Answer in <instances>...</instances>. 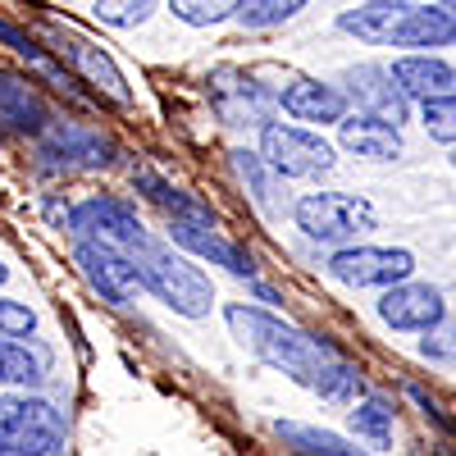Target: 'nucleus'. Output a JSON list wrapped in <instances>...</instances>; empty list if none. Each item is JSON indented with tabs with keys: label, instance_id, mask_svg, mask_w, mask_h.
I'll return each instance as SVG.
<instances>
[{
	"label": "nucleus",
	"instance_id": "1",
	"mask_svg": "<svg viewBox=\"0 0 456 456\" xmlns=\"http://www.w3.org/2000/svg\"><path fill=\"white\" fill-rule=\"evenodd\" d=\"M224 320H228V329L238 333V342L247 352H256L265 365L283 370L292 384L320 393L324 402H356L361 397L365 384H361L356 365L342 361L324 338L297 329V324L260 311V306H228Z\"/></svg>",
	"mask_w": 456,
	"mask_h": 456
},
{
	"label": "nucleus",
	"instance_id": "2",
	"mask_svg": "<svg viewBox=\"0 0 456 456\" xmlns=\"http://www.w3.org/2000/svg\"><path fill=\"white\" fill-rule=\"evenodd\" d=\"M128 256H133V265H137L142 283L156 292L165 306H174L178 315H192V320H197V315H206V311L215 306L210 279H206L187 256H178L169 242L142 233V238L128 247Z\"/></svg>",
	"mask_w": 456,
	"mask_h": 456
},
{
	"label": "nucleus",
	"instance_id": "3",
	"mask_svg": "<svg viewBox=\"0 0 456 456\" xmlns=\"http://www.w3.org/2000/svg\"><path fill=\"white\" fill-rule=\"evenodd\" d=\"M60 443H64V415L46 397H28V393L0 397V452L51 456Z\"/></svg>",
	"mask_w": 456,
	"mask_h": 456
},
{
	"label": "nucleus",
	"instance_id": "4",
	"mask_svg": "<svg viewBox=\"0 0 456 456\" xmlns=\"http://www.w3.org/2000/svg\"><path fill=\"white\" fill-rule=\"evenodd\" d=\"M297 228L315 242H333V247H347L361 233L374 228V206L352 197V192H311L297 201Z\"/></svg>",
	"mask_w": 456,
	"mask_h": 456
},
{
	"label": "nucleus",
	"instance_id": "5",
	"mask_svg": "<svg viewBox=\"0 0 456 456\" xmlns=\"http://www.w3.org/2000/svg\"><path fill=\"white\" fill-rule=\"evenodd\" d=\"M260 160L283 178H320L333 169V146L306 128L292 124H265L260 133Z\"/></svg>",
	"mask_w": 456,
	"mask_h": 456
},
{
	"label": "nucleus",
	"instance_id": "6",
	"mask_svg": "<svg viewBox=\"0 0 456 456\" xmlns=\"http://www.w3.org/2000/svg\"><path fill=\"white\" fill-rule=\"evenodd\" d=\"M329 274L347 288H393L415 274V256L402 247H342L329 260Z\"/></svg>",
	"mask_w": 456,
	"mask_h": 456
},
{
	"label": "nucleus",
	"instance_id": "7",
	"mask_svg": "<svg viewBox=\"0 0 456 456\" xmlns=\"http://www.w3.org/2000/svg\"><path fill=\"white\" fill-rule=\"evenodd\" d=\"M78 270L87 274V283L110 301V306H128V301L146 288L133 256L110 247V242H78Z\"/></svg>",
	"mask_w": 456,
	"mask_h": 456
},
{
	"label": "nucleus",
	"instance_id": "8",
	"mask_svg": "<svg viewBox=\"0 0 456 456\" xmlns=\"http://www.w3.org/2000/svg\"><path fill=\"white\" fill-rule=\"evenodd\" d=\"M69 228H73L83 242H110V247H119V251H128V247L146 233V224L137 219V210L124 206V201H114V197H92V201H83L78 210L69 215Z\"/></svg>",
	"mask_w": 456,
	"mask_h": 456
},
{
	"label": "nucleus",
	"instance_id": "9",
	"mask_svg": "<svg viewBox=\"0 0 456 456\" xmlns=\"http://www.w3.org/2000/svg\"><path fill=\"white\" fill-rule=\"evenodd\" d=\"M379 320L402 329V333H429L443 320V297L429 283H393L384 297H379Z\"/></svg>",
	"mask_w": 456,
	"mask_h": 456
},
{
	"label": "nucleus",
	"instance_id": "10",
	"mask_svg": "<svg viewBox=\"0 0 456 456\" xmlns=\"http://www.w3.org/2000/svg\"><path fill=\"white\" fill-rule=\"evenodd\" d=\"M342 83H347V101H356L361 114H374V119H388V124L402 128V119H406V92L397 87L393 69H384V64H356Z\"/></svg>",
	"mask_w": 456,
	"mask_h": 456
},
{
	"label": "nucleus",
	"instance_id": "11",
	"mask_svg": "<svg viewBox=\"0 0 456 456\" xmlns=\"http://www.w3.org/2000/svg\"><path fill=\"white\" fill-rule=\"evenodd\" d=\"M393 46H420V51L456 46V0H438V5H429V10L406 5V14L393 32Z\"/></svg>",
	"mask_w": 456,
	"mask_h": 456
},
{
	"label": "nucleus",
	"instance_id": "12",
	"mask_svg": "<svg viewBox=\"0 0 456 456\" xmlns=\"http://www.w3.org/2000/svg\"><path fill=\"white\" fill-rule=\"evenodd\" d=\"M393 78L406 92V101H434L456 92V69L438 55H402L393 64Z\"/></svg>",
	"mask_w": 456,
	"mask_h": 456
},
{
	"label": "nucleus",
	"instance_id": "13",
	"mask_svg": "<svg viewBox=\"0 0 456 456\" xmlns=\"http://www.w3.org/2000/svg\"><path fill=\"white\" fill-rule=\"evenodd\" d=\"M283 110L292 119H306V124H342L347 119V92L315 83V78H297L283 92Z\"/></svg>",
	"mask_w": 456,
	"mask_h": 456
},
{
	"label": "nucleus",
	"instance_id": "14",
	"mask_svg": "<svg viewBox=\"0 0 456 456\" xmlns=\"http://www.w3.org/2000/svg\"><path fill=\"white\" fill-rule=\"evenodd\" d=\"M60 51H64L73 64H78V73H83L87 83H96L101 92H110L114 101H124V105L133 101V92L124 87V73L114 69V60H110L101 46H92L87 37H78V32H64V37H60Z\"/></svg>",
	"mask_w": 456,
	"mask_h": 456
},
{
	"label": "nucleus",
	"instance_id": "15",
	"mask_svg": "<svg viewBox=\"0 0 456 456\" xmlns=\"http://www.w3.org/2000/svg\"><path fill=\"white\" fill-rule=\"evenodd\" d=\"M342 146H347L352 156H365V160H397L402 156V133L388 119L361 114V119H342Z\"/></svg>",
	"mask_w": 456,
	"mask_h": 456
},
{
	"label": "nucleus",
	"instance_id": "16",
	"mask_svg": "<svg viewBox=\"0 0 456 456\" xmlns=\"http://www.w3.org/2000/svg\"><path fill=\"white\" fill-rule=\"evenodd\" d=\"M402 14H406V0H365L361 10L342 14L338 28L361 37V42H370V46H393V32H397Z\"/></svg>",
	"mask_w": 456,
	"mask_h": 456
},
{
	"label": "nucleus",
	"instance_id": "17",
	"mask_svg": "<svg viewBox=\"0 0 456 456\" xmlns=\"http://www.w3.org/2000/svg\"><path fill=\"white\" fill-rule=\"evenodd\" d=\"M64 151V165H78V169H96V165H110V142L87 133V128H51L46 137V156H60Z\"/></svg>",
	"mask_w": 456,
	"mask_h": 456
},
{
	"label": "nucleus",
	"instance_id": "18",
	"mask_svg": "<svg viewBox=\"0 0 456 456\" xmlns=\"http://www.w3.org/2000/svg\"><path fill=\"white\" fill-rule=\"evenodd\" d=\"M0 124H10L19 133H37L46 124V105L37 101V92L10 73H0Z\"/></svg>",
	"mask_w": 456,
	"mask_h": 456
},
{
	"label": "nucleus",
	"instance_id": "19",
	"mask_svg": "<svg viewBox=\"0 0 456 456\" xmlns=\"http://www.w3.org/2000/svg\"><path fill=\"white\" fill-rule=\"evenodd\" d=\"M279 434L288 438L292 456H365L361 447H352L347 438H338L329 429H311V425H283L279 420Z\"/></svg>",
	"mask_w": 456,
	"mask_h": 456
},
{
	"label": "nucleus",
	"instance_id": "20",
	"mask_svg": "<svg viewBox=\"0 0 456 456\" xmlns=\"http://www.w3.org/2000/svg\"><path fill=\"white\" fill-rule=\"evenodd\" d=\"M347 425H352L356 438H365V443H374V447H388V443H393V402H384V397L352 402Z\"/></svg>",
	"mask_w": 456,
	"mask_h": 456
},
{
	"label": "nucleus",
	"instance_id": "21",
	"mask_svg": "<svg viewBox=\"0 0 456 456\" xmlns=\"http://www.w3.org/2000/svg\"><path fill=\"white\" fill-rule=\"evenodd\" d=\"M42 384V361L23 342L0 338V388H37Z\"/></svg>",
	"mask_w": 456,
	"mask_h": 456
},
{
	"label": "nucleus",
	"instance_id": "22",
	"mask_svg": "<svg viewBox=\"0 0 456 456\" xmlns=\"http://www.w3.org/2000/svg\"><path fill=\"white\" fill-rule=\"evenodd\" d=\"M311 0H238V23L242 28H279L297 19Z\"/></svg>",
	"mask_w": 456,
	"mask_h": 456
},
{
	"label": "nucleus",
	"instance_id": "23",
	"mask_svg": "<svg viewBox=\"0 0 456 456\" xmlns=\"http://www.w3.org/2000/svg\"><path fill=\"white\" fill-rule=\"evenodd\" d=\"M169 10L174 19L192 23V28H210L228 14H238V0H169Z\"/></svg>",
	"mask_w": 456,
	"mask_h": 456
},
{
	"label": "nucleus",
	"instance_id": "24",
	"mask_svg": "<svg viewBox=\"0 0 456 456\" xmlns=\"http://www.w3.org/2000/svg\"><path fill=\"white\" fill-rule=\"evenodd\" d=\"M420 105H425V110H420L425 133H429V137H438V142H452V146H456V92H452V96L420 101Z\"/></svg>",
	"mask_w": 456,
	"mask_h": 456
},
{
	"label": "nucleus",
	"instance_id": "25",
	"mask_svg": "<svg viewBox=\"0 0 456 456\" xmlns=\"http://www.w3.org/2000/svg\"><path fill=\"white\" fill-rule=\"evenodd\" d=\"M92 14L110 28H137L151 14V0H96Z\"/></svg>",
	"mask_w": 456,
	"mask_h": 456
},
{
	"label": "nucleus",
	"instance_id": "26",
	"mask_svg": "<svg viewBox=\"0 0 456 456\" xmlns=\"http://www.w3.org/2000/svg\"><path fill=\"white\" fill-rule=\"evenodd\" d=\"M28 333H37V311L28 301L0 297V338H28Z\"/></svg>",
	"mask_w": 456,
	"mask_h": 456
},
{
	"label": "nucleus",
	"instance_id": "27",
	"mask_svg": "<svg viewBox=\"0 0 456 456\" xmlns=\"http://www.w3.org/2000/svg\"><path fill=\"white\" fill-rule=\"evenodd\" d=\"M420 352H425L429 361H447V365H456V320H447V315H443V320L425 333Z\"/></svg>",
	"mask_w": 456,
	"mask_h": 456
},
{
	"label": "nucleus",
	"instance_id": "28",
	"mask_svg": "<svg viewBox=\"0 0 456 456\" xmlns=\"http://www.w3.org/2000/svg\"><path fill=\"white\" fill-rule=\"evenodd\" d=\"M411 397H415V402H420V406H425V415H429V420H434V425H438V429H447V434H452V429H456V425H452V420H447V415H443V406H438V402H434V397H429V393H420V388H411Z\"/></svg>",
	"mask_w": 456,
	"mask_h": 456
},
{
	"label": "nucleus",
	"instance_id": "29",
	"mask_svg": "<svg viewBox=\"0 0 456 456\" xmlns=\"http://www.w3.org/2000/svg\"><path fill=\"white\" fill-rule=\"evenodd\" d=\"M46 215H51V224H64V219H69L73 210H64L60 201H46Z\"/></svg>",
	"mask_w": 456,
	"mask_h": 456
},
{
	"label": "nucleus",
	"instance_id": "30",
	"mask_svg": "<svg viewBox=\"0 0 456 456\" xmlns=\"http://www.w3.org/2000/svg\"><path fill=\"white\" fill-rule=\"evenodd\" d=\"M5 279H10V265H5V260H0V283H5Z\"/></svg>",
	"mask_w": 456,
	"mask_h": 456
},
{
	"label": "nucleus",
	"instance_id": "31",
	"mask_svg": "<svg viewBox=\"0 0 456 456\" xmlns=\"http://www.w3.org/2000/svg\"><path fill=\"white\" fill-rule=\"evenodd\" d=\"M0 456H10V452H0Z\"/></svg>",
	"mask_w": 456,
	"mask_h": 456
},
{
	"label": "nucleus",
	"instance_id": "32",
	"mask_svg": "<svg viewBox=\"0 0 456 456\" xmlns=\"http://www.w3.org/2000/svg\"><path fill=\"white\" fill-rule=\"evenodd\" d=\"M452 165H456V156H452Z\"/></svg>",
	"mask_w": 456,
	"mask_h": 456
}]
</instances>
